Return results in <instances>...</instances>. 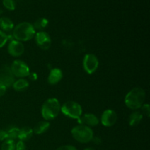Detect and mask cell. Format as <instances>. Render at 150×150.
<instances>
[{"instance_id":"obj_1","label":"cell","mask_w":150,"mask_h":150,"mask_svg":"<svg viewBox=\"0 0 150 150\" xmlns=\"http://www.w3.org/2000/svg\"><path fill=\"white\" fill-rule=\"evenodd\" d=\"M146 99L144 89L140 87H135L127 92L125 98V103L130 109L136 111L141 108Z\"/></svg>"},{"instance_id":"obj_2","label":"cell","mask_w":150,"mask_h":150,"mask_svg":"<svg viewBox=\"0 0 150 150\" xmlns=\"http://www.w3.org/2000/svg\"><path fill=\"white\" fill-rule=\"evenodd\" d=\"M13 37L14 40L20 42H26L35 38L36 34L35 28L29 22H22L14 26L13 29Z\"/></svg>"},{"instance_id":"obj_3","label":"cell","mask_w":150,"mask_h":150,"mask_svg":"<svg viewBox=\"0 0 150 150\" xmlns=\"http://www.w3.org/2000/svg\"><path fill=\"white\" fill-rule=\"evenodd\" d=\"M61 104L58 99L51 98L43 103L41 108V114L42 118L46 121L57 118L61 112Z\"/></svg>"},{"instance_id":"obj_4","label":"cell","mask_w":150,"mask_h":150,"mask_svg":"<svg viewBox=\"0 0 150 150\" xmlns=\"http://www.w3.org/2000/svg\"><path fill=\"white\" fill-rule=\"evenodd\" d=\"M71 135L75 140L82 144L92 142L94 137V133L92 128L84 125H79L73 127Z\"/></svg>"},{"instance_id":"obj_5","label":"cell","mask_w":150,"mask_h":150,"mask_svg":"<svg viewBox=\"0 0 150 150\" xmlns=\"http://www.w3.org/2000/svg\"><path fill=\"white\" fill-rule=\"evenodd\" d=\"M61 112L69 118L79 120L82 116V108L79 103L67 101L61 105Z\"/></svg>"},{"instance_id":"obj_6","label":"cell","mask_w":150,"mask_h":150,"mask_svg":"<svg viewBox=\"0 0 150 150\" xmlns=\"http://www.w3.org/2000/svg\"><path fill=\"white\" fill-rule=\"evenodd\" d=\"M10 67L15 78L25 79L30 74V69H29V66L22 60H15L13 62Z\"/></svg>"},{"instance_id":"obj_7","label":"cell","mask_w":150,"mask_h":150,"mask_svg":"<svg viewBox=\"0 0 150 150\" xmlns=\"http://www.w3.org/2000/svg\"><path fill=\"white\" fill-rule=\"evenodd\" d=\"M99 67V60L98 57L92 54H87L83 59V67L88 74H93Z\"/></svg>"},{"instance_id":"obj_8","label":"cell","mask_w":150,"mask_h":150,"mask_svg":"<svg viewBox=\"0 0 150 150\" xmlns=\"http://www.w3.org/2000/svg\"><path fill=\"white\" fill-rule=\"evenodd\" d=\"M15 76L12 73L10 66L4 64L0 68V83L7 88L13 86L15 81Z\"/></svg>"},{"instance_id":"obj_9","label":"cell","mask_w":150,"mask_h":150,"mask_svg":"<svg viewBox=\"0 0 150 150\" xmlns=\"http://www.w3.org/2000/svg\"><path fill=\"white\" fill-rule=\"evenodd\" d=\"M35 38L37 45L41 49L47 50L51 47V37L45 31L37 32L35 35Z\"/></svg>"},{"instance_id":"obj_10","label":"cell","mask_w":150,"mask_h":150,"mask_svg":"<svg viewBox=\"0 0 150 150\" xmlns=\"http://www.w3.org/2000/svg\"><path fill=\"white\" fill-rule=\"evenodd\" d=\"M117 121V114L114 110L107 109L101 115L100 122L105 127H111Z\"/></svg>"},{"instance_id":"obj_11","label":"cell","mask_w":150,"mask_h":150,"mask_svg":"<svg viewBox=\"0 0 150 150\" xmlns=\"http://www.w3.org/2000/svg\"><path fill=\"white\" fill-rule=\"evenodd\" d=\"M24 45L20 41L11 40L7 45V51L9 54L14 57H21L24 52Z\"/></svg>"},{"instance_id":"obj_12","label":"cell","mask_w":150,"mask_h":150,"mask_svg":"<svg viewBox=\"0 0 150 150\" xmlns=\"http://www.w3.org/2000/svg\"><path fill=\"white\" fill-rule=\"evenodd\" d=\"M78 120H79V123H81V125H84L89 127L97 126L100 122L98 117L95 114H90V113L83 114Z\"/></svg>"},{"instance_id":"obj_13","label":"cell","mask_w":150,"mask_h":150,"mask_svg":"<svg viewBox=\"0 0 150 150\" xmlns=\"http://www.w3.org/2000/svg\"><path fill=\"white\" fill-rule=\"evenodd\" d=\"M62 77L63 73L61 69L55 67V68H53L51 70L48 76L47 81H48V83L49 84L55 85L62 79Z\"/></svg>"},{"instance_id":"obj_14","label":"cell","mask_w":150,"mask_h":150,"mask_svg":"<svg viewBox=\"0 0 150 150\" xmlns=\"http://www.w3.org/2000/svg\"><path fill=\"white\" fill-rule=\"evenodd\" d=\"M13 28H14V23L11 19L6 16H2L0 18V30L7 34V32H12Z\"/></svg>"},{"instance_id":"obj_15","label":"cell","mask_w":150,"mask_h":150,"mask_svg":"<svg viewBox=\"0 0 150 150\" xmlns=\"http://www.w3.org/2000/svg\"><path fill=\"white\" fill-rule=\"evenodd\" d=\"M49 122L46 121V120H43V121H40L37 123L35 127H34V128L32 129V130H33V133H35V134L41 135L42 133H45L49 129Z\"/></svg>"},{"instance_id":"obj_16","label":"cell","mask_w":150,"mask_h":150,"mask_svg":"<svg viewBox=\"0 0 150 150\" xmlns=\"http://www.w3.org/2000/svg\"><path fill=\"white\" fill-rule=\"evenodd\" d=\"M143 114L141 113V111H134L130 114L128 118V123L130 126L134 127L140 124L141 122L143 120Z\"/></svg>"},{"instance_id":"obj_17","label":"cell","mask_w":150,"mask_h":150,"mask_svg":"<svg viewBox=\"0 0 150 150\" xmlns=\"http://www.w3.org/2000/svg\"><path fill=\"white\" fill-rule=\"evenodd\" d=\"M33 135V130L29 127H23L19 129V133L18 139L22 142H26L32 138Z\"/></svg>"},{"instance_id":"obj_18","label":"cell","mask_w":150,"mask_h":150,"mask_svg":"<svg viewBox=\"0 0 150 150\" xmlns=\"http://www.w3.org/2000/svg\"><path fill=\"white\" fill-rule=\"evenodd\" d=\"M29 86V83L26 79H18L15 81L13 84V88L17 92H21L27 89Z\"/></svg>"},{"instance_id":"obj_19","label":"cell","mask_w":150,"mask_h":150,"mask_svg":"<svg viewBox=\"0 0 150 150\" xmlns=\"http://www.w3.org/2000/svg\"><path fill=\"white\" fill-rule=\"evenodd\" d=\"M48 19L45 18H40L37 19L32 25H33L35 31L38 30L39 32H41V31H44L45 28H46L48 26Z\"/></svg>"},{"instance_id":"obj_20","label":"cell","mask_w":150,"mask_h":150,"mask_svg":"<svg viewBox=\"0 0 150 150\" xmlns=\"http://www.w3.org/2000/svg\"><path fill=\"white\" fill-rule=\"evenodd\" d=\"M15 148H16L15 141L8 139L4 141L1 146V150H15Z\"/></svg>"},{"instance_id":"obj_21","label":"cell","mask_w":150,"mask_h":150,"mask_svg":"<svg viewBox=\"0 0 150 150\" xmlns=\"http://www.w3.org/2000/svg\"><path fill=\"white\" fill-rule=\"evenodd\" d=\"M7 133V139H11V140H16L18 139L19 133V128L18 127H11L9 130H6Z\"/></svg>"},{"instance_id":"obj_22","label":"cell","mask_w":150,"mask_h":150,"mask_svg":"<svg viewBox=\"0 0 150 150\" xmlns=\"http://www.w3.org/2000/svg\"><path fill=\"white\" fill-rule=\"evenodd\" d=\"M2 4L4 7L8 10H14L16 9V4L14 0H3Z\"/></svg>"},{"instance_id":"obj_23","label":"cell","mask_w":150,"mask_h":150,"mask_svg":"<svg viewBox=\"0 0 150 150\" xmlns=\"http://www.w3.org/2000/svg\"><path fill=\"white\" fill-rule=\"evenodd\" d=\"M9 38H10V37L7 34L4 33V32L0 30V48L6 45L7 41L9 40Z\"/></svg>"},{"instance_id":"obj_24","label":"cell","mask_w":150,"mask_h":150,"mask_svg":"<svg viewBox=\"0 0 150 150\" xmlns=\"http://www.w3.org/2000/svg\"><path fill=\"white\" fill-rule=\"evenodd\" d=\"M141 109H142V113L143 114V116H146V117H149L150 115V106L148 103H144L143 105L141 107Z\"/></svg>"},{"instance_id":"obj_25","label":"cell","mask_w":150,"mask_h":150,"mask_svg":"<svg viewBox=\"0 0 150 150\" xmlns=\"http://www.w3.org/2000/svg\"><path fill=\"white\" fill-rule=\"evenodd\" d=\"M15 150H26V146L24 142H22V141L20 140L17 142V143L16 144Z\"/></svg>"},{"instance_id":"obj_26","label":"cell","mask_w":150,"mask_h":150,"mask_svg":"<svg viewBox=\"0 0 150 150\" xmlns=\"http://www.w3.org/2000/svg\"><path fill=\"white\" fill-rule=\"evenodd\" d=\"M56 150H77V149L72 145H63L57 148Z\"/></svg>"},{"instance_id":"obj_27","label":"cell","mask_w":150,"mask_h":150,"mask_svg":"<svg viewBox=\"0 0 150 150\" xmlns=\"http://www.w3.org/2000/svg\"><path fill=\"white\" fill-rule=\"evenodd\" d=\"M7 139V133L6 130H0V142H4Z\"/></svg>"},{"instance_id":"obj_28","label":"cell","mask_w":150,"mask_h":150,"mask_svg":"<svg viewBox=\"0 0 150 150\" xmlns=\"http://www.w3.org/2000/svg\"><path fill=\"white\" fill-rule=\"evenodd\" d=\"M7 88L6 87L4 84L0 83V97L3 96V95L6 93V92H7Z\"/></svg>"},{"instance_id":"obj_29","label":"cell","mask_w":150,"mask_h":150,"mask_svg":"<svg viewBox=\"0 0 150 150\" xmlns=\"http://www.w3.org/2000/svg\"><path fill=\"white\" fill-rule=\"evenodd\" d=\"M92 142H94V144H100L101 142H102V140H101V139L100 137H98V136H95V137H93V139H92Z\"/></svg>"},{"instance_id":"obj_30","label":"cell","mask_w":150,"mask_h":150,"mask_svg":"<svg viewBox=\"0 0 150 150\" xmlns=\"http://www.w3.org/2000/svg\"><path fill=\"white\" fill-rule=\"evenodd\" d=\"M83 150H95V149L92 147H88V148H86V149H84Z\"/></svg>"},{"instance_id":"obj_31","label":"cell","mask_w":150,"mask_h":150,"mask_svg":"<svg viewBox=\"0 0 150 150\" xmlns=\"http://www.w3.org/2000/svg\"><path fill=\"white\" fill-rule=\"evenodd\" d=\"M1 13H2V10H1V9H0V16H1Z\"/></svg>"}]
</instances>
